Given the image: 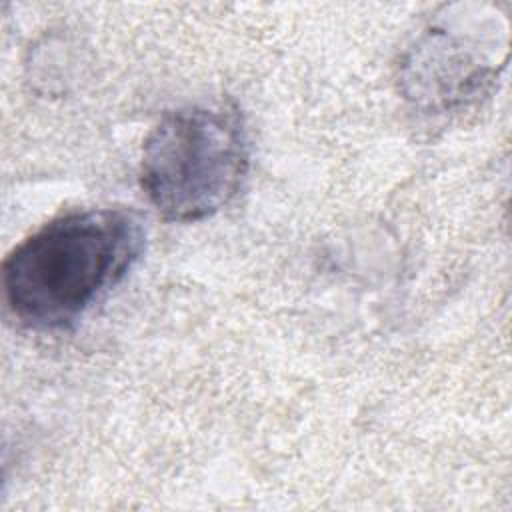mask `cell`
I'll list each match as a JSON object with an SVG mask.
<instances>
[{
    "instance_id": "1",
    "label": "cell",
    "mask_w": 512,
    "mask_h": 512,
    "mask_svg": "<svg viewBox=\"0 0 512 512\" xmlns=\"http://www.w3.org/2000/svg\"><path fill=\"white\" fill-rule=\"evenodd\" d=\"M144 244L142 218L130 208L60 214L6 256V304L32 330H64L130 272Z\"/></svg>"
},
{
    "instance_id": "3",
    "label": "cell",
    "mask_w": 512,
    "mask_h": 512,
    "mask_svg": "<svg viewBox=\"0 0 512 512\" xmlns=\"http://www.w3.org/2000/svg\"><path fill=\"white\" fill-rule=\"evenodd\" d=\"M498 74L470 36L446 26H430L406 52L400 84L408 100L428 112L464 106Z\"/></svg>"
},
{
    "instance_id": "2",
    "label": "cell",
    "mask_w": 512,
    "mask_h": 512,
    "mask_svg": "<svg viewBox=\"0 0 512 512\" xmlns=\"http://www.w3.org/2000/svg\"><path fill=\"white\" fill-rule=\"evenodd\" d=\"M250 168L242 114L230 104L166 112L144 138L140 186L168 222H198L228 206Z\"/></svg>"
}]
</instances>
